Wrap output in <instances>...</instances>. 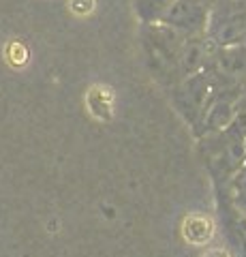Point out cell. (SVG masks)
Returning <instances> with one entry per match:
<instances>
[{
  "instance_id": "7a4b0ae2",
  "label": "cell",
  "mask_w": 246,
  "mask_h": 257,
  "mask_svg": "<svg viewBox=\"0 0 246 257\" xmlns=\"http://www.w3.org/2000/svg\"><path fill=\"white\" fill-rule=\"evenodd\" d=\"M210 5L201 3V0H176L158 24H165V26L182 32L184 37L205 35L210 24Z\"/></svg>"
},
{
  "instance_id": "3957f363",
  "label": "cell",
  "mask_w": 246,
  "mask_h": 257,
  "mask_svg": "<svg viewBox=\"0 0 246 257\" xmlns=\"http://www.w3.org/2000/svg\"><path fill=\"white\" fill-rule=\"evenodd\" d=\"M214 75L203 71L193 77H186L176 86V105L188 120H199L210 96L214 94Z\"/></svg>"
},
{
  "instance_id": "277c9868",
  "label": "cell",
  "mask_w": 246,
  "mask_h": 257,
  "mask_svg": "<svg viewBox=\"0 0 246 257\" xmlns=\"http://www.w3.org/2000/svg\"><path fill=\"white\" fill-rule=\"evenodd\" d=\"M214 43L208 39V35H193L184 37L178 56V69H180V82L186 77H193L197 73H203L210 64V58L214 54Z\"/></svg>"
},
{
  "instance_id": "6da1fadb",
  "label": "cell",
  "mask_w": 246,
  "mask_h": 257,
  "mask_svg": "<svg viewBox=\"0 0 246 257\" xmlns=\"http://www.w3.org/2000/svg\"><path fill=\"white\" fill-rule=\"evenodd\" d=\"M182 41H184V35L165 24H144V30H141L148 67L158 79H165L167 84H180L178 56Z\"/></svg>"
},
{
  "instance_id": "52a82bcc",
  "label": "cell",
  "mask_w": 246,
  "mask_h": 257,
  "mask_svg": "<svg viewBox=\"0 0 246 257\" xmlns=\"http://www.w3.org/2000/svg\"><path fill=\"white\" fill-rule=\"evenodd\" d=\"M212 229L214 227H212V221L208 216H190L184 223V234L190 242H195V244L208 242L212 238Z\"/></svg>"
},
{
  "instance_id": "30bf717a",
  "label": "cell",
  "mask_w": 246,
  "mask_h": 257,
  "mask_svg": "<svg viewBox=\"0 0 246 257\" xmlns=\"http://www.w3.org/2000/svg\"><path fill=\"white\" fill-rule=\"evenodd\" d=\"M201 3H205V5H210V3H212V0H201Z\"/></svg>"
},
{
  "instance_id": "8992f818",
  "label": "cell",
  "mask_w": 246,
  "mask_h": 257,
  "mask_svg": "<svg viewBox=\"0 0 246 257\" xmlns=\"http://www.w3.org/2000/svg\"><path fill=\"white\" fill-rule=\"evenodd\" d=\"M176 0H135V13L144 24H158Z\"/></svg>"
},
{
  "instance_id": "9c48e42d",
  "label": "cell",
  "mask_w": 246,
  "mask_h": 257,
  "mask_svg": "<svg viewBox=\"0 0 246 257\" xmlns=\"http://www.w3.org/2000/svg\"><path fill=\"white\" fill-rule=\"evenodd\" d=\"M203 257H229V253L223 251V248H214V251H208Z\"/></svg>"
},
{
  "instance_id": "ba28073f",
  "label": "cell",
  "mask_w": 246,
  "mask_h": 257,
  "mask_svg": "<svg viewBox=\"0 0 246 257\" xmlns=\"http://www.w3.org/2000/svg\"><path fill=\"white\" fill-rule=\"evenodd\" d=\"M233 189H235V197L246 202V167L237 172L235 176V182H233Z\"/></svg>"
},
{
  "instance_id": "5b68a950",
  "label": "cell",
  "mask_w": 246,
  "mask_h": 257,
  "mask_svg": "<svg viewBox=\"0 0 246 257\" xmlns=\"http://www.w3.org/2000/svg\"><path fill=\"white\" fill-rule=\"evenodd\" d=\"M237 105H240L237 96H229V92L214 88V94L210 96L208 105H205L203 114L199 118L201 126L205 131H216V133L227 131V128L233 124Z\"/></svg>"
}]
</instances>
